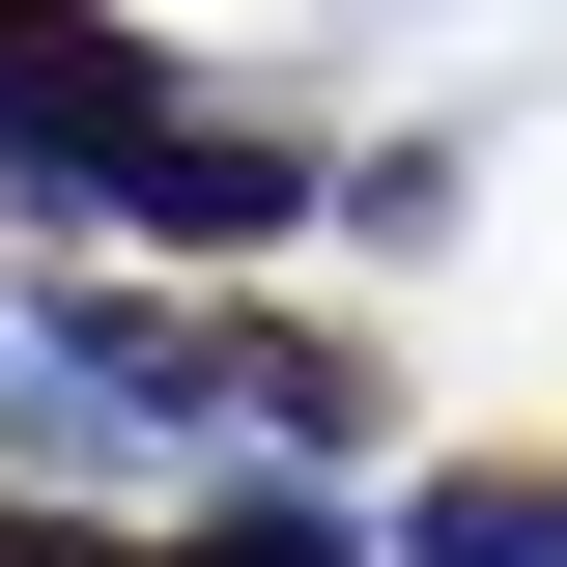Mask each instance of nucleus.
Returning a JSON list of instances; mask_svg holds the SVG:
<instances>
[{"label": "nucleus", "instance_id": "1", "mask_svg": "<svg viewBox=\"0 0 567 567\" xmlns=\"http://www.w3.org/2000/svg\"><path fill=\"white\" fill-rule=\"evenodd\" d=\"M398 539H425V567H567V483H425Z\"/></svg>", "mask_w": 567, "mask_h": 567}, {"label": "nucleus", "instance_id": "2", "mask_svg": "<svg viewBox=\"0 0 567 567\" xmlns=\"http://www.w3.org/2000/svg\"><path fill=\"white\" fill-rule=\"evenodd\" d=\"M171 567H341V539H312V511H199Z\"/></svg>", "mask_w": 567, "mask_h": 567}]
</instances>
